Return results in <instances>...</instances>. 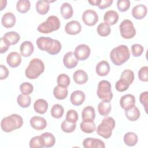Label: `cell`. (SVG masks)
Segmentation results:
<instances>
[{
    "label": "cell",
    "mask_w": 148,
    "mask_h": 148,
    "mask_svg": "<svg viewBox=\"0 0 148 148\" xmlns=\"http://www.w3.org/2000/svg\"><path fill=\"white\" fill-rule=\"evenodd\" d=\"M36 43L40 50L45 51L51 55L57 54L61 49V43L58 40L49 37H39L37 39Z\"/></svg>",
    "instance_id": "6da1fadb"
},
{
    "label": "cell",
    "mask_w": 148,
    "mask_h": 148,
    "mask_svg": "<svg viewBox=\"0 0 148 148\" xmlns=\"http://www.w3.org/2000/svg\"><path fill=\"white\" fill-rule=\"evenodd\" d=\"M130 57L128 47L124 45H119L113 48L110 53V58L112 62L117 66L125 63Z\"/></svg>",
    "instance_id": "7a4b0ae2"
},
{
    "label": "cell",
    "mask_w": 148,
    "mask_h": 148,
    "mask_svg": "<svg viewBox=\"0 0 148 148\" xmlns=\"http://www.w3.org/2000/svg\"><path fill=\"white\" fill-rule=\"evenodd\" d=\"M23 124V118L17 114H12L4 117L1 122L2 130L5 132H10L20 128Z\"/></svg>",
    "instance_id": "3957f363"
},
{
    "label": "cell",
    "mask_w": 148,
    "mask_h": 148,
    "mask_svg": "<svg viewBox=\"0 0 148 148\" xmlns=\"http://www.w3.org/2000/svg\"><path fill=\"white\" fill-rule=\"evenodd\" d=\"M45 70V65L39 58H33L29 63L25 71L26 77L29 79H35L42 74Z\"/></svg>",
    "instance_id": "277c9868"
},
{
    "label": "cell",
    "mask_w": 148,
    "mask_h": 148,
    "mask_svg": "<svg viewBox=\"0 0 148 148\" xmlns=\"http://www.w3.org/2000/svg\"><path fill=\"white\" fill-rule=\"evenodd\" d=\"M115 127V121L111 117H106L102 120L96 130L97 133L105 139L109 138Z\"/></svg>",
    "instance_id": "5b68a950"
},
{
    "label": "cell",
    "mask_w": 148,
    "mask_h": 148,
    "mask_svg": "<svg viewBox=\"0 0 148 148\" xmlns=\"http://www.w3.org/2000/svg\"><path fill=\"white\" fill-rule=\"evenodd\" d=\"M61 23L59 18L54 15L50 16L47 20L38 27V31L43 34H49L58 30L60 27Z\"/></svg>",
    "instance_id": "8992f818"
},
{
    "label": "cell",
    "mask_w": 148,
    "mask_h": 148,
    "mask_svg": "<svg viewBox=\"0 0 148 148\" xmlns=\"http://www.w3.org/2000/svg\"><path fill=\"white\" fill-rule=\"evenodd\" d=\"M111 88V84L109 81L105 80L100 81L98 84L97 92L99 98L103 101L110 102L113 98Z\"/></svg>",
    "instance_id": "52a82bcc"
},
{
    "label": "cell",
    "mask_w": 148,
    "mask_h": 148,
    "mask_svg": "<svg viewBox=\"0 0 148 148\" xmlns=\"http://www.w3.org/2000/svg\"><path fill=\"white\" fill-rule=\"evenodd\" d=\"M121 36L127 39H132L136 34V30L132 22L128 19L123 20L119 25Z\"/></svg>",
    "instance_id": "ba28073f"
},
{
    "label": "cell",
    "mask_w": 148,
    "mask_h": 148,
    "mask_svg": "<svg viewBox=\"0 0 148 148\" xmlns=\"http://www.w3.org/2000/svg\"><path fill=\"white\" fill-rule=\"evenodd\" d=\"M82 20L88 26L95 25L98 21V14L94 10L87 9L82 14Z\"/></svg>",
    "instance_id": "9c48e42d"
},
{
    "label": "cell",
    "mask_w": 148,
    "mask_h": 148,
    "mask_svg": "<svg viewBox=\"0 0 148 148\" xmlns=\"http://www.w3.org/2000/svg\"><path fill=\"white\" fill-rule=\"evenodd\" d=\"M90 53L91 50L89 46L85 44H81L76 47L74 55L77 60L84 61L88 58Z\"/></svg>",
    "instance_id": "30bf717a"
},
{
    "label": "cell",
    "mask_w": 148,
    "mask_h": 148,
    "mask_svg": "<svg viewBox=\"0 0 148 148\" xmlns=\"http://www.w3.org/2000/svg\"><path fill=\"white\" fill-rule=\"evenodd\" d=\"M135 98L133 95L130 94L124 95L120 100V106L125 110L132 108L135 106Z\"/></svg>",
    "instance_id": "8fae6325"
},
{
    "label": "cell",
    "mask_w": 148,
    "mask_h": 148,
    "mask_svg": "<svg viewBox=\"0 0 148 148\" xmlns=\"http://www.w3.org/2000/svg\"><path fill=\"white\" fill-rule=\"evenodd\" d=\"M83 146L85 148H104L105 143L99 139L87 138L83 141Z\"/></svg>",
    "instance_id": "7c38bea8"
},
{
    "label": "cell",
    "mask_w": 148,
    "mask_h": 148,
    "mask_svg": "<svg viewBox=\"0 0 148 148\" xmlns=\"http://www.w3.org/2000/svg\"><path fill=\"white\" fill-rule=\"evenodd\" d=\"M65 32L69 35H74L78 34L82 30V26L77 21L72 20L66 23L65 27Z\"/></svg>",
    "instance_id": "4fadbf2b"
},
{
    "label": "cell",
    "mask_w": 148,
    "mask_h": 148,
    "mask_svg": "<svg viewBox=\"0 0 148 148\" xmlns=\"http://www.w3.org/2000/svg\"><path fill=\"white\" fill-rule=\"evenodd\" d=\"M63 63L64 66L68 69H72L76 66L78 60L75 57L74 53L72 51L68 52L63 57Z\"/></svg>",
    "instance_id": "5bb4252c"
},
{
    "label": "cell",
    "mask_w": 148,
    "mask_h": 148,
    "mask_svg": "<svg viewBox=\"0 0 148 148\" xmlns=\"http://www.w3.org/2000/svg\"><path fill=\"white\" fill-rule=\"evenodd\" d=\"M31 126L36 130H42L47 126V122L45 118L40 116H34L30 119Z\"/></svg>",
    "instance_id": "9a60e30c"
},
{
    "label": "cell",
    "mask_w": 148,
    "mask_h": 148,
    "mask_svg": "<svg viewBox=\"0 0 148 148\" xmlns=\"http://www.w3.org/2000/svg\"><path fill=\"white\" fill-rule=\"evenodd\" d=\"M1 38L5 43L10 46L11 45H14L18 43L20 39V36L16 32L10 31L5 33Z\"/></svg>",
    "instance_id": "2e32d148"
},
{
    "label": "cell",
    "mask_w": 148,
    "mask_h": 148,
    "mask_svg": "<svg viewBox=\"0 0 148 148\" xmlns=\"http://www.w3.org/2000/svg\"><path fill=\"white\" fill-rule=\"evenodd\" d=\"M6 61L8 64L12 68H16L20 65L21 62V55L16 51L10 53L7 57Z\"/></svg>",
    "instance_id": "e0dca14e"
},
{
    "label": "cell",
    "mask_w": 148,
    "mask_h": 148,
    "mask_svg": "<svg viewBox=\"0 0 148 148\" xmlns=\"http://www.w3.org/2000/svg\"><path fill=\"white\" fill-rule=\"evenodd\" d=\"M147 9L146 6L143 4H139L135 6L132 9V15L134 18L140 20L144 18L147 14Z\"/></svg>",
    "instance_id": "ac0fdd59"
},
{
    "label": "cell",
    "mask_w": 148,
    "mask_h": 148,
    "mask_svg": "<svg viewBox=\"0 0 148 148\" xmlns=\"http://www.w3.org/2000/svg\"><path fill=\"white\" fill-rule=\"evenodd\" d=\"M85 94L80 90L74 91L71 95L70 101L75 106L81 105L85 100Z\"/></svg>",
    "instance_id": "d6986e66"
},
{
    "label": "cell",
    "mask_w": 148,
    "mask_h": 148,
    "mask_svg": "<svg viewBox=\"0 0 148 148\" xmlns=\"http://www.w3.org/2000/svg\"><path fill=\"white\" fill-rule=\"evenodd\" d=\"M16 21V17L14 14L11 12H7L5 13L1 18V23L2 25L6 28L13 27L15 25Z\"/></svg>",
    "instance_id": "ffe728a7"
},
{
    "label": "cell",
    "mask_w": 148,
    "mask_h": 148,
    "mask_svg": "<svg viewBox=\"0 0 148 148\" xmlns=\"http://www.w3.org/2000/svg\"><path fill=\"white\" fill-rule=\"evenodd\" d=\"M34 46L30 41H24L20 45V51L21 55L24 57L30 56L34 52Z\"/></svg>",
    "instance_id": "44dd1931"
},
{
    "label": "cell",
    "mask_w": 148,
    "mask_h": 148,
    "mask_svg": "<svg viewBox=\"0 0 148 148\" xmlns=\"http://www.w3.org/2000/svg\"><path fill=\"white\" fill-rule=\"evenodd\" d=\"M119 20V14L117 12L110 10L107 11L103 16V20L105 23L109 25L115 24Z\"/></svg>",
    "instance_id": "7402d4cb"
},
{
    "label": "cell",
    "mask_w": 148,
    "mask_h": 148,
    "mask_svg": "<svg viewBox=\"0 0 148 148\" xmlns=\"http://www.w3.org/2000/svg\"><path fill=\"white\" fill-rule=\"evenodd\" d=\"M95 117V112L94 108L91 106L85 107L82 113V118L84 121H94Z\"/></svg>",
    "instance_id": "603a6c76"
},
{
    "label": "cell",
    "mask_w": 148,
    "mask_h": 148,
    "mask_svg": "<svg viewBox=\"0 0 148 148\" xmlns=\"http://www.w3.org/2000/svg\"><path fill=\"white\" fill-rule=\"evenodd\" d=\"M110 65L106 61H101L96 66L95 71L97 75L101 76H106L110 71Z\"/></svg>",
    "instance_id": "cb8c5ba5"
},
{
    "label": "cell",
    "mask_w": 148,
    "mask_h": 148,
    "mask_svg": "<svg viewBox=\"0 0 148 148\" xmlns=\"http://www.w3.org/2000/svg\"><path fill=\"white\" fill-rule=\"evenodd\" d=\"M73 79L75 82L77 84H83L88 80V75L87 73L82 69L76 71L73 75Z\"/></svg>",
    "instance_id": "d4e9b609"
},
{
    "label": "cell",
    "mask_w": 148,
    "mask_h": 148,
    "mask_svg": "<svg viewBox=\"0 0 148 148\" xmlns=\"http://www.w3.org/2000/svg\"><path fill=\"white\" fill-rule=\"evenodd\" d=\"M34 108L36 113L41 114H44L47 110L48 103L43 99H38L35 102Z\"/></svg>",
    "instance_id": "484cf974"
},
{
    "label": "cell",
    "mask_w": 148,
    "mask_h": 148,
    "mask_svg": "<svg viewBox=\"0 0 148 148\" xmlns=\"http://www.w3.org/2000/svg\"><path fill=\"white\" fill-rule=\"evenodd\" d=\"M60 11L61 16L64 19H69L73 16V8L71 5L68 2H65L62 4Z\"/></svg>",
    "instance_id": "4316f807"
},
{
    "label": "cell",
    "mask_w": 148,
    "mask_h": 148,
    "mask_svg": "<svg viewBox=\"0 0 148 148\" xmlns=\"http://www.w3.org/2000/svg\"><path fill=\"white\" fill-rule=\"evenodd\" d=\"M36 12L42 15L46 14L49 10L50 5L47 1L39 0L36 3Z\"/></svg>",
    "instance_id": "83f0119b"
},
{
    "label": "cell",
    "mask_w": 148,
    "mask_h": 148,
    "mask_svg": "<svg viewBox=\"0 0 148 148\" xmlns=\"http://www.w3.org/2000/svg\"><path fill=\"white\" fill-rule=\"evenodd\" d=\"M112 106L110 102L101 101L98 105V110L99 113L103 116H107L111 111Z\"/></svg>",
    "instance_id": "f1b7e54d"
},
{
    "label": "cell",
    "mask_w": 148,
    "mask_h": 148,
    "mask_svg": "<svg viewBox=\"0 0 148 148\" xmlns=\"http://www.w3.org/2000/svg\"><path fill=\"white\" fill-rule=\"evenodd\" d=\"M125 114L127 118L131 121L137 120L140 117V111L135 106L125 110Z\"/></svg>",
    "instance_id": "f546056e"
},
{
    "label": "cell",
    "mask_w": 148,
    "mask_h": 148,
    "mask_svg": "<svg viewBox=\"0 0 148 148\" xmlns=\"http://www.w3.org/2000/svg\"><path fill=\"white\" fill-rule=\"evenodd\" d=\"M53 94L55 98L57 99H64L68 95V89L66 87L60 86H56L53 90Z\"/></svg>",
    "instance_id": "4dcf8cb0"
},
{
    "label": "cell",
    "mask_w": 148,
    "mask_h": 148,
    "mask_svg": "<svg viewBox=\"0 0 148 148\" xmlns=\"http://www.w3.org/2000/svg\"><path fill=\"white\" fill-rule=\"evenodd\" d=\"M124 142L127 146H134L138 142V136L134 132H127L124 136Z\"/></svg>",
    "instance_id": "1f68e13d"
},
{
    "label": "cell",
    "mask_w": 148,
    "mask_h": 148,
    "mask_svg": "<svg viewBox=\"0 0 148 148\" xmlns=\"http://www.w3.org/2000/svg\"><path fill=\"white\" fill-rule=\"evenodd\" d=\"M80 127L81 130L87 134H91L96 129V125L94 121H82L80 123Z\"/></svg>",
    "instance_id": "d6a6232c"
},
{
    "label": "cell",
    "mask_w": 148,
    "mask_h": 148,
    "mask_svg": "<svg viewBox=\"0 0 148 148\" xmlns=\"http://www.w3.org/2000/svg\"><path fill=\"white\" fill-rule=\"evenodd\" d=\"M40 136L43 139L45 147H50L54 145L56 143V139L51 133L49 132H44L40 135Z\"/></svg>",
    "instance_id": "836d02e7"
},
{
    "label": "cell",
    "mask_w": 148,
    "mask_h": 148,
    "mask_svg": "<svg viewBox=\"0 0 148 148\" xmlns=\"http://www.w3.org/2000/svg\"><path fill=\"white\" fill-rule=\"evenodd\" d=\"M17 102L21 108H25L29 106L31 102V99L29 95L21 94L17 97Z\"/></svg>",
    "instance_id": "e575fe53"
},
{
    "label": "cell",
    "mask_w": 148,
    "mask_h": 148,
    "mask_svg": "<svg viewBox=\"0 0 148 148\" xmlns=\"http://www.w3.org/2000/svg\"><path fill=\"white\" fill-rule=\"evenodd\" d=\"M31 3L28 0H19L16 4L17 10L21 13H27L30 9Z\"/></svg>",
    "instance_id": "d590c367"
},
{
    "label": "cell",
    "mask_w": 148,
    "mask_h": 148,
    "mask_svg": "<svg viewBox=\"0 0 148 148\" xmlns=\"http://www.w3.org/2000/svg\"><path fill=\"white\" fill-rule=\"evenodd\" d=\"M51 115L56 119L61 118L64 114V108L60 104L54 105L51 109Z\"/></svg>",
    "instance_id": "8d00e7d4"
},
{
    "label": "cell",
    "mask_w": 148,
    "mask_h": 148,
    "mask_svg": "<svg viewBox=\"0 0 148 148\" xmlns=\"http://www.w3.org/2000/svg\"><path fill=\"white\" fill-rule=\"evenodd\" d=\"M97 32L101 36H108L111 31L110 25L106 23H102L97 27Z\"/></svg>",
    "instance_id": "74e56055"
},
{
    "label": "cell",
    "mask_w": 148,
    "mask_h": 148,
    "mask_svg": "<svg viewBox=\"0 0 148 148\" xmlns=\"http://www.w3.org/2000/svg\"><path fill=\"white\" fill-rule=\"evenodd\" d=\"M29 147L31 148H43L45 147L44 141L42 136L40 135L33 137L29 141Z\"/></svg>",
    "instance_id": "f35d334b"
},
{
    "label": "cell",
    "mask_w": 148,
    "mask_h": 148,
    "mask_svg": "<svg viewBox=\"0 0 148 148\" xmlns=\"http://www.w3.org/2000/svg\"><path fill=\"white\" fill-rule=\"evenodd\" d=\"M76 127V123H71L67 121L66 120H64L61 124V130L66 133L72 132L73 131H75Z\"/></svg>",
    "instance_id": "ab89813d"
},
{
    "label": "cell",
    "mask_w": 148,
    "mask_h": 148,
    "mask_svg": "<svg viewBox=\"0 0 148 148\" xmlns=\"http://www.w3.org/2000/svg\"><path fill=\"white\" fill-rule=\"evenodd\" d=\"M70 78L69 77L64 73H61L59 75L57 79V82L58 86L67 87L70 84Z\"/></svg>",
    "instance_id": "60d3db41"
},
{
    "label": "cell",
    "mask_w": 148,
    "mask_h": 148,
    "mask_svg": "<svg viewBox=\"0 0 148 148\" xmlns=\"http://www.w3.org/2000/svg\"><path fill=\"white\" fill-rule=\"evenodd\" d=\"M120 79H124L130 85L134 80V73L133 71L130 69H125L121 73Z\"/></svg>",
    "instance_id": "b9f144b4"
},
{
    "label": "cell",
    "mask_w": 148,
    "mask_h": 148,
    "mask_svg": "<svg viewBox=\"0 0 148 148\" xmlns=\"http://www.w3.org/2000/svg\"><path fill=\"white\" fill-rule=\"evenodd\" d=\"M20 90L21 94L29 95L31 94L34 90V87L32 84L29 82H24L21 84L20 86Z\"/></svg>",
    "instance_id": "7bdbcfd3"
},
{
    "label": "cell",
    "mask_w": 148,
    "mask_h": 148,
    "mask_svg": "<svg viewBox=\"0 0 148 148\" xmlns=\"http://www.w3.org/2000/svg\"><path fill=\"white\" fill-rule=\"evenodd\" d=\"M130 84L123 79H120L115 84L116 89L119 92L126 91L129 87Z\"/></svg>",
    "instance_id": "ee69618b"
},
{
    "label": "cell",
    "mask_w": 148,
    "mask_h": 148,
    "mask_svg": "<svg viewBox=\"0 0 148 148\" xmlns=\"http://www.w3.org/2000/svg\"><path fill=\"white\" fill-rule=\"evenodd\" d=\"M117 7L119 11L121 12H125L130 7V1L129 0H118L117 2Z\"/></svg>",
    "instance_id": "f6af8a7d"
},
{
    "label": "cell",
    "mask_w": 148,
    "mask_h": 148,
    "mask_svg": "<svg viewBox=\"0 0 148 148\" xmlns=\"http://www.w3.org/2000/svg\"><path fill=\"white\" fill-rule=\"evenodd\" d=\"M65 120L71 123H76L78 120V114L77 112L73 109L69 110L66 113Z\"/></svg>",
    "instance_id": "bcb514c9"
},
{
    "label": "cell",
    "mask_w": 148,
    "mask_h": 148,
    "mask_svg": "<svg viewBox=\"0 0 148 148\" xmlns=\"http://www.w3.org/2000/svg\"><path fill=\"white\" fill-rule=\"evenodd\" d=\"M143 47L140 44H134L131 46V52L134 57H139L143 52Z\"/></svg>",
    "instance_id": "7dc6e473"
},
{
    "label": "cell",
    "mask_w": 148,
    "mask_h": 148,
    "mask_svg": "<svg viewBox=\"0 0 148 148\" xmlns=\"http://www.w3.org/2000/svg\"><path fill=\"white\" fill-rule=\"evenodd\" d=\"M138 77L140 80L146 82L148 81V67L144 66L138 72Z\"/></svg>",
    "instance_id": "c3c4849f"
},
{
    "label": "cell",
    "mask_w": 148,
    "mask_h": 148,
    "mask_svg": "<svg viewBox=\"0 0 148 148\" xmlns=\"http://www.w3.org/2000/svg\"><path fill=\"white\" fill-rule=\"evenodd\" d=\"M139 100L140 103L143 105L145 112L147 113V101H148V92L145 91L142 92L139 96Z\"/></svg>",
    "instance_id": "681fc988"
},
{
    "label": "cell",
    "mask_w": 148,
    "mask_h": 148,
    "mask_svg": "<svg viewBox=\"0 0 148 148\" xmlns=\"http://www.w3.org/2000/svg\"><path fill=\"white\" fill-rule=\"evenodd\" d=\"M0 70H1V80L5 79L8 77L9 75V70L8 69L4 66L3 65H1L0 66Z\"/></svg>",
    "instance_id": "f907efd6"
},
{
    "label": "cell",
    "mask_w": 148,
    "mask_h": 148,
    "mask_svg": "<svg viewBox=\"0 0 148 148\" xmlns=\"http://www.w3.org/2000/svg\"><path fill=\"white\" fill-rule=\"evenodd\" d=\"M113 3V0H101L99 4L98 5L100 9H104L109 7Z\"/></svg>",
    "instance_id": "816d5d0a"
},
{
    "label": "cell",
    "mask_w": 148,
    "mask_h": 148,
    "mask_svg": "<svg viewBox=\"0 0 148 148\" xmlns=\"http://www.w3.org/2000/svg\"><path fill=\"white\" fill-rule=\"evenodd\" d=\"M9 47H10V46H9L6 43H5L1 38V43H0V53L1 54H3L6 52Z\"/></svg>",
    "instance_id": "f5cc1de1"
},
{
    "label": "cell",
    "mask_w": 148,
    "mask_h": 148,
    "mask_svg": "<svg viewBox=\"0 0 148 148\" xmlns=\"http://www.w3.org/2000/svg\"><path fill=\"white\" fill-rule=\"evenodd\" d=\"M101 0H89L88 2L93 6H98L100 3Z\"/></svg>",
    "instance_id": "db71d44e"
}]
</instances>
